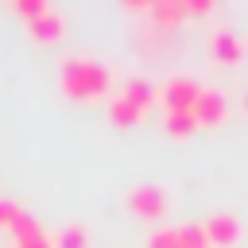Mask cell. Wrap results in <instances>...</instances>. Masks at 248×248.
Wrapping results in <instances>:
<instances>
[{
	"label": "cell",
	"mask_w": 248,
	"mask_h": 248,
	"mask_svg": "<svg viewBox=\"0 0 248 248\" xmlns=\"http://www.w3.org/2000/svg\"><path fill=\"white\" fill-rule=\"evenodd\" d=\"M58 89L74 101H101L112 89V70L89 54H70L58 66Z\"/></svg>",
	"instance_id": "cell-1"
},
{
	"label": "cell",
	"mask_w": 248,
	"mask_h": 248,
	"mask_svg": "<svg viewBox=\"0 0 248 248\" xmlns=\"http://www.w3.org/2000/svg\"><path fill=\"white\" fill-rule=\"evenodd\" d=\"M202 89H205V85H202L198 78H190V74H170V78L159 85V105H163L167 112H194Z\"/></svg>",
	"instance_id": "cell-2"
},
{
	"label": "cell",
	"mask_w": 248,
	"mask_h": 248,
	"mask_svg": "<svg viewBox=\"0 0 248 248\" xmlns=\"http://www.w3.org/2000/svg\"><path fill=\"white\" fill-rule=\"evenodd\" d=\"M205 50L213 62H225V66H236L244 58V35H236L232 27H213L205 35Z\"/></svg>",
	"instance_id": "cell-3"
},
{
	"label": "cell",
	"mask_w": 248,
	"mask_h": 248,
	"mask_svg": "<svg viewBox=\"0 0 248 248\" xmlns=\"http://www.w3.org/2000/svg\"><path fill=\"white\" fill-rule=\"evenodd\" d=\"M128 209L136 213V217H143V221H163L167 217V194H163V186H151V182H143V186H136L132 194H128Z\"/></svg>",
	"instance_id": "cell-4"
},
{
	"label": "cell",
	"mask_w": 248,
	"mask_h": 248,
	"mask_svg": "<svg viewBox=\"0 0 248 248\" xmlns=\"http://www.w3.org/2000/svg\"><path fill=\"white\" fill-rule=\"evenodd\" d=\"M194 116H198V128H217L229 120V97L217 93V89H202L198 105H194Z\"/></svg>",
	"instance_id": "cell-5"
},
{
	"label": "cell",
	"mask_w": 248,
	"mask_h": 248,
	"mask_svg": "<svg viewBox=\"0 0 248 248\" xmlns=\"http://www.w3.org/2000/svg\"><path fill=\"white\" fill-rule=\"evenodd\" d=\"M202 229H205V236H209L213 248H225V244H236L240 240V221L232 213H209L202 221Z\"/></svg>",
	"instance_id": "cell-6"
},
{
	"label": "cell",
	"mask_w": 248,
	"mask_h": 248,
	"mask_svg": "<svg viewBox=\"0 0 248 248\" xmlns=\"http://www.w3.org/2000/svg\"><path fill=\"white\" fill-rule=\"evenodd\" d=\"M12 244H16V248H50V232L27 213V217L12 229Z\"/></svg>",
	"instance_id": "cell-7"
},
{
	"label": "cell",
	"mask_w": 248,
	"mask_h": 248,
	"mask_svg": "<svg viewBox=\"0 0 248 248\" xmlns=\"http://www.w3.org/2000/svg\"><path fill=\"white\" fill-rule=\"evenodd\" d=\"M116 93H120V97H128L132 105H140L143 112L159 101V89H155V81H147V78H124V85H120Z\"/></svg>",
	"instance_id": "cell-8"
},
{
	"label": "cell",
	"mask_w": 248,
	"mask_h": 248,
	"mask_svg": "<svg viewBox=\"0 0 248 248\" xmlns=\"http://www.w3.org/2000/svg\"><path fill=\"white\" fill-rule=\"evenodd\" d=\"M27 31H31L35 39H43V43H54V39H62V35H66V16H62V12H54V8H46L35 23H27Z\"/></svg>",
	"instance_id": "cell-9"
},
{
	"label": "cell",
	"mask_w": 248,
	"mask_h": 248,
	"mask_svg": "<svg viewBox=\"0 0 248 248\" xmlns=\"http://www.w3.org/2000/svg\"><path fill=\"white\" fill-rule=\"evenodd\" d=\"M50 248H89V229L78 225V221H70V225H62V229L50 232Z\"/></svg>",
	"instance_id": "cell-10"
},
{
	"label": "cell",
	"mask_w": 248,
	"mask_h": 248,
	"mask_svg": "<svg viewBox=\"0 0 248 248\" xmlns=\"http://www.w3.org/2000/svg\"><path fill=\"white\" fill-rule=\"evenodd\" d=\"M108 116H112V124L132 128V124H140V120H143V108H140V105H132L128 97L112 93V101H108Z\"/></svg>",
	"instance_id": "cell-11"
},
{
	"label": "cell",
	"mask_w": 248,
	"mask_h": 248,
	"mask_svg": "<svg viewBox=\"0 0 248 248\" xmlns=\"http://www.w3.org/2000/svg\"><path fill=\"white\" fill-rule=\"evenodd\" d=\"M198 128V116L194 112H167V132L170 136H190Z\"/></svg>",
	"instance_id": "cell-12"
},
{
	"label": "cell",
	"mask_w": 248,
	"mask_h": 248,
	"mask_svg": "<svg viewBox=\"0 0 248 248\" xmlns=\"http://www.w3.org/2000/svg\"><path fill=\"white\" fill-rule=\"evenodd\" d=\"M23 217H27V213H23V209H19L16 202L0 198V229H8V232H12V229H16L19 221H23Z\"/></svg>",
	"instance_id": "cell-13"
},
{
	"label": "cell",
	"mask_w": 248,
	"mask_h": 248,
	"mask_svg": "<svg viewBox=\"0 0 248 248\" xmlns=\"http://www.w3.org/2000/svg\"><path fill=\"white\" fill-rule=\"evenodd\" d=\"M46 8H50V4H43V0H16V4H12V12H16V16H23L27 23H35Z\"/></svg>",
	"instance_id": "cell-14"
},
{
	"label": "cell",
	"mask_w": 248,
	"mask_h": 248,
	"mask_svg": "<svg viewBox=\"0 0 248 248\" xmlns=\"http://www.w3.org/2000/svg\"><path fill=\"white\" fill-rule=\"evenodd\" d=\"M147 248H178V225H170V229H155V232L147 236Z\"/></svg>",
	"instance_id": "cell-15"
},
{
	"label": "cell",
	"mask_w": 248,
	"mask_h": 248,
	"mask_svg": "<svg viewBox=\"0 0 248 248\" xmlns=\"http://www.w3.org/2000/svg\"><path fill=\"white\" fill-rule=\"evenodd\" d=\"M244 112H248V93H244Z\"/></svg>",
	"instance_id": "cell-16"
},
{
	"label": "cell",
	"mask_w": 248,
	"mask_h": 248,
	"mask_svg": "<svg viewBox=\"0 0 248 248\" xmlns=\"http://www.w3.org/2000/svg\"><path fill=\"white\" fill-rule=\"evenodd\" d=\"M8 248H16V244H8Z\"/></svg>",
	"instance_id": "cell-17"
}]
</instances>
